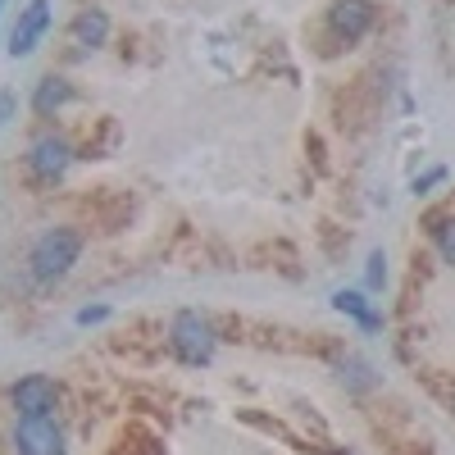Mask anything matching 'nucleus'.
<instances>
[{
  "label": "nucleus",
  "mask_w": 455,
  "mask_h": 455,
  "mask_svg": "<svg viewBox=\"0 0 455 455\" xmlns=\"http://www.w3.org/2000/svg\"><path fill=\"white\" fill-rule=\"evenodd\" d=\"M78 255H83V233L78 228H46V233L32 242V255H28L32 278L36 283H55V278H64L73 264H78Z\"/></svg>",
  "instance_id": "nucleus-1"
},
{
  "label": "nucleus",
  "mask_w": 455,
  "mask_h": 455,
  "mask_svg": "<svg viewBox=\"0 0 455 455\" xmlns=\"http://www.w3.org/2000/svg\"><path fill=\"white\" fill-rule=\"evenodd\" d=\"M169 347H173V355H178L182 364H210V355H214V347H219L214 323L201 319L196 310L173 315V323H169Z\"/></svg>",
  "instance_id": "nucleus-2"
},
{
  "label": "nucleus",
  "mask_w": 455,
  "mask_h": 455,
  "mask_svg": "<svg viewBox=\"0 0 455 455\" xmlns=\"http://www.w3.org/2000/svg\"><path fill=\"white\" fill-rule=\"evenodd\" d=\"M14 451L19 455H64V433L55 424V414H19Z\"/></svg>",
  "instance_id": "nucleus-3"
},
{
  "label": "nucleus",
  "mask_w": 455,
  "mask_h": 455,
  "mask_svg": "<svg viewBox=\"0 0 455 455\" xmlns=\"http://www.w3.org/2000/svg\"><path fill=\"white\" fill-rule=\"evenodd\" d=\"M46 28H51V0H28V10L19 14V23H14V32H10V55H14V60L32 55L36 46H42Z\"/></svg>",
  "instance_id": "nucleus-4"
},
{
  "label": "nucleus",
  "mask_w": 455,
  "mask_h": 455,
  "mask_svg": "<svg viewBox=\"0 0 455 455\" xmlns=\"http://www.w3.org/2000/svg\"><path fill=\"white\" fill-rule=\"evenodd\" d=\"M10 401H14L19 414H51L60 392H55V383L46 373H28V378H19V383L10 387Z\"/></svg>",
  "instance_id": "nucleus-5"
},
{
  "label": "nucleus",
  "mask_w": 455,
  "mask_h": 455,
  "mask_svg": "<svg viewBox=\"0 0 455 455\" xmlns=\"http://www.w3.org/2000/svg\"><path fill=\"white\" fill-rule=\"evenodd\" d=\"M68 164H73V150H68L64 137H51V132H46V137H36V141L28 146V169H32L36 178L51 182V178H60Z\"/></svg>",
  "instance_id": "nucleus-6"
},
{
  "label": "nucleus",
  "mask_w": 455,
  "mask_h": 455,
  "mask_svg": "<svg viewBox=\"0 0 455 455\" xmlns=\"http://www.w3.org/2000/svg\"><path fill=\"white\" fill-rule=\"evenodd\" d=\"M332 32L347 36V42H360V36L373 28V5L369 0H332Z\"/></svg>",
  "instance_id": "nucleus-7"
},
{
  "label": "nucleus",
  "mask_w": 455,
  "mask_h": 455,
  "mask_svg": "<svg viewBox=\"0 0 455 455\" xmlns=\"http://www.w3.org/2000/svg\"><path fill=\"white\" fill-rule=\"evenodd\" d=\"M105 36H109V19H105V10H83L78 19H73V46L96 51V46H105Z\"/></svg>",
  "instance_id": "nucleus-8"
},
{
  "label": "nucleus",
  "mask_w": 455,
  "mask_h": 455,
  "mask_svg": "<svg viewBox=\"0 0 455 455\" xmlns=\"http://www.w3.org/2000/svg\"><path fill=\"white\" fill-rule=\"evenodd\" d=\"M68 100H73V87H68V78H55V73H51V78H42V87H36V96H32V109L42 114V119H51V114H55V109H64Z\"/></svg>",
  "instance_id": "nucleus-9"
},
{
  "label": "nucleus",
  "mask_w": 455,
  "mask_h": 455,
  "mask_svg": "<svg viewBox=\"0 0 455 455\" xmlns=\"http://www.w3.org/2000/svg\"><path fill=\"white\" fill-rule=\"evenodd\" d=\"M332 306H337L341 315L360 319V328H378V323H383V319H378V315L369 310V300H364L360 291H337V296H332Z\"/></svg>",
  "instance_id": "nucleus-10"
},
{
  "label": "nucleus",
  "mask_w": 455,
  "mask_h": 455,
  "mask_svg": "<svg viewBox=\"0 0 455 455\" xmlns=\"http://www.w3.org/2000/svg\"><path fill=\"white\" fill-rule=\"evenodd\" d=\"M433 242L446 264H455V219H433Z\"/></svg>",
  "instance_id": "nucleus-11"
},
{
  "label": "nucleus",
  "mask_w": 455,
  "mask_h": 455,
  "mask_svg": "<svg viewBox=\"0 0 455 455\" xmlns=\"http://www.w3.org/2000/svg\"><path fill=\"white\" fill-rule=\"evenodd\" d=\"M383 251H373V259H369V287H383V278H387V269H383Z\"/></svg>",
  "instance_id": "nucleus-12"
},
{
  "label": "nucleus",
  "mask_w": 455,
  "mask_h": 455,
  "mask_svg": "<svg viewBox=\"0 0 455 455\" xmlns=\"http://www.w3.org/2000/svg\"><path fill=\"white\" fill-rule=\"evenodd\" d=\"M105 315H109L105 306H96V310H78V323H100Z\"/></svg>",
  "instance_id": "nucleus-13"
},
{
  "label": "nucleus",
  "mask_w": 455,
  "mask_h": 455,
  "mask_svg": "<svg viewBox=\"0 0 455 455\" xmlns=\"http://www.w3.org/2000/svg\"><path fill=\"white\" fill-rule=\"evenodd\" d=\"M10 105H14L10 96H0V124H5V119H10Z\"/></svg>",
  "instance_id": "nucleus-14"
},
{
  "label": "nucleus",
  "mask_w": 455,
  "mask_h": 455,
  "mask_svg": "<svg viewBox=\"0 0 455 455\" xmlns=\"http://www.w3.org/2000/svg\"><path fill=\"white\" fill-rule=\"evenodd\" d=\"M0 5H5V0H0Z\"/></svg>",
  "instance_id": "nucleus-15"
}]
</instances>
